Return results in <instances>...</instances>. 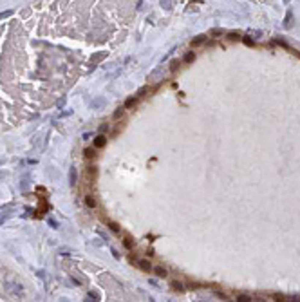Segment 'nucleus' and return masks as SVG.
<instances>
[{
    "mask_svg": "<svg viewBox=\"0 0 300 302\" xmlns=\"http://www.w3.org/2000/svg\"><path fill=\"white\" fill-rule=\"evenodd\" d=\"M137 266H139V268H143L145 272H152V264H150V262H147V261H137Z\"/></svg>",
    "mask_w": 300,
    "mask_h": 302,
    "instance_id": "nucleus-1",
    "label": "nucleus"
},
{
    "mask_svg": "<svg viewBox=\"0 0 300 302\" xmlns=\"http://www.w3.org/2000/svg\"><path fill=\"white\" fill-rule=\"evenodd\" d=\"M85 203H87L89 208H94V206H96V201L92 199V196H87V197H85Z\"/></svg>",
    "mask_w": 300,
    "mask_h": 302,
    "instance_id": "nucleus-2",
    "label": "nucleus"
},
{
    "mask_svg": "<svg viewBox=\"0 0 300 302\" xmlns=\"http://www.w3.org/2000/svg\"><path fill=\"white\" fill-rule=\"evenodd\" d=\"M201 43H204V36H197L195 40H192V45H201Z\"/></svg>",
    "mask_w": 300,
    "mask_h": 302,
    "instance_id": "nucleus-3",
    "label": "nucleus"
},
{
    "mask_svg": "<svg viewBox=\"0 0 300 302\" xmlns=\"http://www.w3.org/2000/svg\"><path fill=\"white\" fill-rule=\"evenodd\" d=\"M154 272H156L159 277H166V270H163V268H156Z\"/></svg>",
    "mask_w": 300,
    "mask_h": 302,
    "instance_id": "nucleus-4",
    "label": "nucleus"
},
{
    "mask_svg": "<svg viewBox=\"0 0 300 302\" xmlns=\"http://www.w3.org/2000/svg\"><path fill=\"white\" fill-rule=\"evenodd\" d=\"M194 60H195V54H194V52H188V54L185 56V62H194Z\"/></svg>",
    "mask_w": 300,
    "mask_h": 302,
    "instance_id": "nucleus-5",
    "label": "nucleus"
},
{
    "mask_svg": "<svg viewBox=\"0 0 300 302\" xmlns=\"http://www.w3.org/2000/svg\"><path fill=\"white\" fill-rule=\"evenodd\" d=\"M103 143H105V138H103V136H98V138H96V147H101Z\"/></svg>",
    "mask_w": 300,
    "mask_h": 302,
    "instance_id": "nucleus-6",
    "label": "nucleus"
},
{
    "mask_svg": "<svg viewBox=\"0 0 300 302\" xmlns=\"http://www.w3.org/2000/svg\"><path fill=\"white\" fill-rule=\"evenodd\" d=\"M221 33H223V31H219V29H213V31H212V34H213V36H219Z\"/></svg>",
    "mask_w": 300,
    "mask_h": 302,
    "instance_id": "nucleus-7",
    "label": "nucleus"
},
{
    "mask_svg": "<svg viewBox=\"0 0 300 302\" xmlns=\"http://www.w3.org/2000/svg\"><path fill=\"white\" fill-rule=\"evenodd\" d=\"M230 36H232L233 40H237V38H239V33H230Z\"/></svg>",
    "mask_w": 300,
    "mask_h": 302,
    "instance_id": "nucleus-8",
    "label": "nucleus"
},
{
    "mask_svg": "<svg viewBox=\"0 0 300 302\" xmlns=\"http://www.w3.org/2000/svg\"><path fill=\"white\" fill-rule=\"evenodd\" d=\"M244 43H246V45H253V42H251V40H248V38H244Z\"/></svg>",
    "mask_w": 300,
    "mask_h": 302,
    "instance_id": "nucleus-9",
    "label": "nucleus"
}]
</instances>
